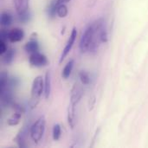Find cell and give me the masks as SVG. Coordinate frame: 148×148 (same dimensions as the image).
<instances>
[{
    "instance_id": "8992f818",
    "label": "cell",
    "mask_w": 148,
    "mask_h": 148,
    "mask_svg": "<svg viewBox=\"0 0 148 148\" xmlns=\"http://www.w3.org/2000/svg\"><path fill=\"white\" fill-rule=\"evenodd\" d=\"M76 36H77V29H76V28H73L72 32H71V34H70V36H69V40H68V42H67V44H66V46H65V48H64V49H63V52H62V56H61V58H60V62H59L60 63H62V62H63V60L65 59V57L68 56V54H69V53L70 52V50L72 49L73 45H74L75 42Z\"/></svg>"
},
{
    "instance_id": "e0dca14e",
    "label": "cell",
    "mask_w": 148,
    "mask_h": 148,
    "mask_svg": "<svg viewBox=\"0 0 148 148\" xmlns=\"http://www.w3.org/2000/svg\"><path fill=\"white\" fill-rule=\"evenodd\" d=\"M68 15V8L67 6L62 3V4H58L57 6V16L61 18L66 17Z\"/></svg>"
},
{
    "instance_id": "ac0fdd59",
    "label": "cell",
    "mask_w": 148,
    "mask_h": 148,
    "mask_svg": "<svg viewBox=\"0 0 148 148\" xmlns=\"http://www.w3.org/2000/svg\"><path fill=\"white\" fill-rule=\"evenodd\" d=\"M57 6H58V4H57L56 1L52 2L49 4V6L48 8V14L50 17H54L57 14Z\"/></svg>"
},
{
    "instance_id": "6da1fadb",
    "label": "cell",
    "mask_w": 148,
    "mask_h": 148,
    "mask_svg": "<svg viewBox=\"0 0 148 148\" xmlns=\"http://www.w3.org/2000/svg\"><path fill=\"white\" fill-rule=\"evenodd\" d=\"M101 19H97L96 21L93 22L84 31L82 38H81V42H80V49L82 53H86L88 51H89L90 47L95 40V33L97 30V28L101 23Z\"/></svg>"
},
{
    "instance_id": "44dd1931",
    "label": "cell",
    "mask_w": 148,
    "mask_h": 148,
    "mask_svg": "<svg viewBox=\"0 0 148 148\" xmlns=\"http://www.w3.org/2000/svg\"><path fill=\"white\" fill-rule=\"evenodd\" d=\"M18 17H19V20L22 23H27L29 20V13L27 11V12H25L23 14L18 15Z\"/></svg>"
},
{
    "instance_id": "30bf717a",
    "label": "cell",
    "mask_w": 148,
    "mask_h": 148,
    "mask_svg": "<svg viewBox=\"0 0 148 148\" xmlns=\"http://www.w3.org/2000/svg\"><path fill=\"white\" fill-rule=\"evenodd\" d=\"M51 92V75L50 72H47L44 78V97L48 99Z\"/></svg>"
},
{
    "instance_id": "7402d4cb",
    "label": "cell",
    "mask_w": 148,
    "mask_h": 148,
    "mask_svg": "<svg viewBox=\"0 0 148 148\" xmlns=\"http://www.w3.org/2000/svg\"><path fill=\"white\" fill-rule=\"evenodd\" d=\"M7 51V46L4 41L0 40V55H3L5 54Z\"/></svg>"
},
{
    "instance_id": "9a60e30c",
    "label": "cell",
    "mask_w": 148,
    "mask_h": 148,
    "mask_svg": "<svg viewBox=\"0 0 148 148\" xmlns=\"http://www.w3.org/2000/svg\"><path fill=\"white\" fill-rule=\"evenodd\" d=\"M0 22L3 26H9L12 23V16L9 12H3L1 14Z\"/></svg>"
},
{
    "instance_id": "d4e9b609",
    "label": "cell",
    "mask_w": 148,
    "mask_h": 148,
    "mask_svg": "<svg viewBox=\"0 0 148 148\" xmlns=\"http://www.w3.org/2000/svg\"><path fill=\"white\" fill-rule=\"evenodd\" d=\"M71 0H56V3L57 4H62V3H69L70 2Z\"/></svg>"
},
{
    "instance_id": "cb8c5ba5",
    "label": "cell",
    "mask_w": 148,
    "mask_h": 148,
    "mask_svg": "<svg viewBox=\"0 0 148 148\" xmlns=\"http://www.w3.org/2000/svg\"><path fill=\"white\" fill-rule=\"evenodd\" d=\"M13 108L15 109V111L16 112H19V113H23L24 112V108H23V107H22L21 105H19V104H17V103H13Z\"/></svg>"
},
{
    "instance_id": "5b68a950",
    "label": "cell",
    "mask_w": 148,
    "mask_h": 148,
    "mask_svg": "<svg viewBox=\"0 0 148 148\" xmlns=\"http://www.w3.org/2000/svg\"><path fill=\"white\" fill-rule=\"evenodd\" d=\"M83 96V89L82 87L77 83H75L70 92V105L75 107L81 101Z\"/></svg>"
},
{
    "instance_id": "9c48e42d",
    "label": "cell",
    "mask_w": 148,
    "mask_h": 148,
    "mask_svg": "<svg viewBox=\"0 0 148 148\" xmlns=\"http://www.w3.org/2000/svg\"><path fill=\"white\" fill-rule=\"evenodd\" d=\"M24 49L27 53L33 54L36 52H39V44L38 42L36 39H31L30 41H29L25 46H24Z\"/></svg>"
},
{
    "instance_id": "3957f363",
    "label": "cell",
    "mask_w": 148,
    "mask_h": 148,
    "mask_svg": "<svg viewBox=\"0 0 148 148\" xmlns=\"http://www.w3.org/2000/svg\"><path fill=\"white\" fill-rule=\"evenodd\" d=\"M45 127H46V120L44 116L39 117L31 126L29 134L32 140L36 144H38L42 140L45 132Z\"/></svg>"
},
{
    "instance_id": "4fadbf2b",
    "label": "cell",
    "mask_w": 148,
    "mask_h": 148,
    "mask_svg": "<svg viewBox=\"0 0 148 148\" xmlns=\"http://www.w3.org/2000/svg\"><path fill=\"white\" fill-rule=\"evenodd\" d=\"M15 54H16V49H10L9 50H7L6 53L4 54V56L3 57V63L6 65H10L14 60Z\"/></svg>"
},
{
    "instance_id": "8fae6325",
    "label": "cell",
    "mask_w": 148,
    "mask_h": 148,
    "mask_svg": "<svg viewBox=\"0 0 148 148\" xmlns=\"http://www.w3.org/2000/svg\"><path fill=\"white\" fill-rule=\"evenodd\" d=\"M75 107L69 105L68 108V122L71 128H74L75 124Z\"/></svg>"
},
{
    "instance_id": "2e32d148",
    "label": "cell",
    "mask_w": 148,
    "mask_h": 148,
    "mask_svg": "<svg viewBox=\"0 0 148 148\" xmlns=\"http://www.w3.org/2000/svg\"><path fill=\"white\" fill-rule=\"evenodd\" d=\"M25 140V134H24L23 131H22L16 137L15 141H16V143L17 144V146L19 147H25L26 145H25V140Z\"/></svg>"
},
{
    "instance_id": "7c38bea8",
    "label": "cell",
    "mask_w": 148,
    "mask_h": 148,
    "mask_svg": "<svg viewBox=\"0 0 148 148\" xmlns=\"http://www.w3.org/2000/svg\"><path fill=\"white\" fill-rule=\"evenodd\" d=\"M74 60H70L64 67V69H62V76L63 79H68L71 73H72V70H73V68H74Z\"/></svg>"
},
{
    "instance_id": "7a4b0ae2",
    "label": "cell",
    "mask_w": 148,
    "mask_h": 148,
    "mask_svg": "<svg viewBox=\"0 0 148 148\" xmlns=\"http://www.w3.org/2000/svg\"><path fill=\"white\" fill-rule=\"evenodd\" d=\"M43 92H44V81L42 76L39 75L36 77L32 82L31 97L29 101V107L31 109L35 108L37 106Z\"/></svg>"
},
{
    "instance_id": "d6986e66",
    "label": "cell",
    "mask_w": 148,
    "mask_h": 148,
    "mask_svg": "<svg viewBox=\"0 0 148 148\" xmlns=\"http://www.w3.org/2000/svg\"><path fill=\"white\" fill-rule=\"evenodd\" d=\"M79 77L81 80V82L83 85H88L90 83V76L89 74L86 71H81L79 74Z\"/></svg>"
},
{
    "instance_id": "ba28073f",
    "label": "cell",
    "mask_w": 148,
    "mask_h": 148,
    "mask_svg": "<svg viewBox=\"0 0 148 148\" xmlns=\"http://www.w3.org/2000/svg\"><path fill=\"white\" fill-rule=\"evenodd\" d=\"M29 1V0H13L17 15H21L28 11Z\"/></svg>"
},
{
    "instance_id": "603a6c76",
    "label": "cell",
    "mask_w": 148,
    "mask_h": 148,
    "mask_svg": "<svg viewBox=\"0 0 148 148\" xmlns=\"http://www.w3.org/2000/svg\"><path fill=\"white\" fill-rule=\"evenodd\" d=\"M0 40L6 42V40H9V32H7L6 30L3 29L1 31V36H0Z\"/></svg>"
},
{
    "instance_id": "ffe728a7",
    "label": "cell",
    "mask_w": 148,
    "mask_h": 148,
    "mask_svg": "<svg viewBox=\"0 0 148 148\" xmlns=\"http://www.w3.org/2000/svg\"><path fill=\"white\" fill-rule=\"evenodd\" d=\"M62 130H61V126L59 124H56L53 127V140H58L61 137Z\"/></svg>"
},
{
    "instance_id": "277c9868",
    "label": "cell",
    "mask_w": 148,
    "mask_h": 148,
    "mask_svg": "<svg viewBox=\"0 0 148 148\" xmlns=\"http://www.w3.org/2000/svg\"><path fill=\"white\" fill-rule=\"evenodd\" d=\"M29 62L31 66L36 67V68L44 67V66L48 65V63H49L47 57L43 54H41L40 52H36V53L30 54L29 57Z\"/></svg>"
},
{
    "instance_id": "52a82bcc",
    "label": "cell",
    "mask_w": 148,
    "mask_h": 148,
    "mask_svg": "<svg viewBox=\"0 0 148 148\" xmlns=\"http://www.w3.org/2000/svg\"><path fill=\"white\" fill-rule=\"evenodd\" d=\"M24 37V32L20 28H15L9 32V41L10 42H18Z\"/></svg>"
},
{
    "instance_id": "5bb4252c",
    "label": "cell",
    "mask_w": 148,
    "mask_h": 148,
    "mask_svg": "<svg viewBox=\"0 0 148 148\" xmlns=\"http://www.w3.org/2000/svg\"><path fill=\"white\" fill-rule=\"evenodd\" d=\"M21 117H22V113L15 112L10 116V118L7 121V124L9 126H16V125L19 124L20 120H21Z\"/></svg>"
}]
</instances>
